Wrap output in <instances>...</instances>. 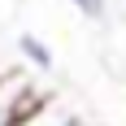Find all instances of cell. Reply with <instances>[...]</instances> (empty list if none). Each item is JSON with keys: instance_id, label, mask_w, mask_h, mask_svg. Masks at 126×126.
Instances as JSON below:
<instances>
[{"instance_id": "8992f818", "label": "cell", "mask_w": 126, "mask_h": 126, "mask_svg": "<svg viewBox=\"0 0 126 126\" xmlns=\"http://www.w3.org/2000/svg\"><path fill=\"white\" fill-rule=\"evenodd\" d=\"M87 126H109V122H87Z\"/></svg>"}, {"instance_id": "5b68a950", "label": "cell", "mask_w": 126, "mask_h": 126, "mask_svg": "<svg viewBox=\"0 0 126 126\" xmlns=\"http://www.w3.org/2000/svg\"><path fill=\"white\" fill-rule=\"evenodd\" d=\"M70 126H87V122H78V117H74V122H70Z\"/></svg>"}, {"instance_id": "277c9868", "label": "cell", "mask_w": 126, "mask_h": 126, "mask_svg": "<svg viewBox=\"0 0 126 126\" xmlns=\"http://www.w3.org/2000/svg\"><path fill=\"white\" fill-rule=\"evenodd\" d=\"M65 4H74L78 17L87 22H109V9H113V0H65Z\"/></svg>"}, {"instance_id": "6da1fadb", "label": "cell", "mask_w": 126, "mask_h": 126, "mask_svg": "<svg viewBox=\"0 0 126 126\" xmlns=\"http://www.w3.org/2000/svg\"><path fill=\"white\" fill-rule=\"evenodd\" d=\"M44 100H48V91L31 74H22V70H4L0 74V126H13L17 117H26Z\"/></svg>"}, {"instance_id": "3957f363", "label": "cell", "mask_w": 126, "mask_h": 126, "mask_svg": "<svg viewBox=\"0 0 126 126\" xmlns=\"http://www.w3.org/2000/svg\"><path fill=\"white\" fill-rule=\"evenodd\" d=\"M70 122H74V113H70L61 100H52V96H48L39 109H31V113H26V117H17L13 126H70Z\"/></svg>"}, {"instance_id": "7a4b0ae2", "label": "cell", "mask_w": 126, "mask_h": 126, "mask_svg": "<svg viewBox=\"0 0 126 126\" xmlns=\"http://www.w3.org/2000/svg\"><path fill=\"white\" fill-rule=\"evenodd\" d=\"M13 52H17V61L31 65L35 74H52V70H57L52 44H48L44 35H35V31H17V35H13Z\"/></svg>"}]
</instances>
